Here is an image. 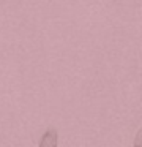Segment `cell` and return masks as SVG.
Wrapping results in <instances>:
<instances>
[{
  "instance_id": "6da1fadb",
  "label": "cell",
  "mask_w": 142,
  "mask_h": 147,
  "mask_svg": "<svg viewBox=\"0 0 142 147\" xmlns=\"http://www.w3.org/2000/svg\"><path fill=\"white\" fill-rule=\"evenodd\" d=\"M57 144H59V133L52 127L47 128L44 131V134H41L40 141H38L40 147H57Z\"/></svg>"
}]
</instances>
